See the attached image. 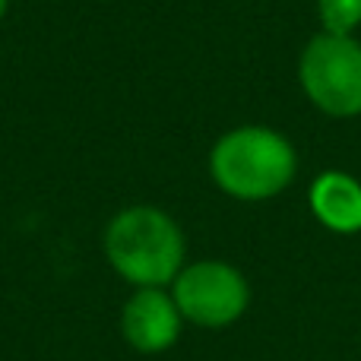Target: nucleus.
Masks as SVG:
<instances>
[{"mask_svg":"<svg viewBox=\"0 0 361 361\" xmlns=\"http://www.w3.org/2000/svg\"><path fill=\"white\" fill-rule=\"evenodd\" d=\"M311 212L339 235L361 231V180L345 171H324L311 184Z\"/></svg>","mask_w":361,"mask_h":361,"instance_id":"423d86ee","label":"nucleus"},{"mask_svg":"<svg viewBox=\"0 0 361 361\" xmlns=\"http://www.w3.org/2000/svg\"><path fill=\"white\" fill-rule=\"evenodd\" d=\"M111 269L137 288H165L184 269V231L159 206H127L105 228Z\"/></svg>","mask_w":361,"mask_h":361,"instance_id":"f03ea898","label":"nucleus"},{"mask_svg":"<svg viewBox=\"0 0 361 361\" xmlns=\"http://www.w3.org/2000/svg\"><path fill=\"white\" fill-rule=\"evenodd\" d=\"M298 82L305 99L326 118L361 114V42L355 35L320 32L298 57Z\"/></svg>","mask_w":361,"mask_h":361,"instance_id":"7ed1b4c3","label":"nucleus"},{"mask_svg":"<svg viewBox=\"0 0 361 361\" xmlns=\"http://www.w3.org/2000/svg\"><path fill=\"white\" fill-rule=\"evenodd\" d=\"M6 4H10V0H0V19L6 16Z\"/></svg>","mask_w":361,"mask_h":361,"instance_id":"6e6552de","label":"nucleus"},{"mask_svg":"<svg viewBox=\"0 0 361 361\" xmlns=\"http://www.w3.org/2000/svg\"><path fill=\"white\" fill-rule=\"evenodd\" d=\"M180 317L175 298L165 288H137L124 301L121 311V333L127 345H133L143 355H159L169 352L180 336Z\"/></svg>","mask_w":361,"mask_h":361,"instance_id":"39448f33","label":"nucleus"},{"mask_svg":"<svg viewBox=\"0 0 361 361\" xmlns=\"http://www.w3.org/2000/svg\"><path fill=\"white\" fill-rule=\"evenodd\" d=\"M171 298L187 324L219 330L235 324L247 311L250 286L241 269L231 263L200 260L178 273V279L171 282Z\"/></svg>","mask_w":361,"mask_h":361,"instance_id":"20e7f679","label":"nucleus"},{"mask_svg":"<svg viewBox=\"0 0 361 361\" xmlns=\"http://www.w3.org/2000/svg\"><path fill=\"white\" fill-rule=\"evenodd\" d=\"M317 16L330 35H355L361 25V0H317Z\"/></svg>","mask_w":361,"mask_h":361,"instance_id":"0eeeda50","label":"nucleus"},{"mask_svg":"<svg viewBox=\"0 0 361 361\" xmlns=\"http://www.w3.org/2000/svg\"><path fill=\"white\" fill-rule=\"evenodd\" d=\"M209 175L222 193L247 203L273 200L298 175V152L279 130L244 124L216 140Z\"/></svg>","mask_w":361,"mask_h":361,"instance_id":"f257e3e1","label":"nucleus"}]
</instances>
